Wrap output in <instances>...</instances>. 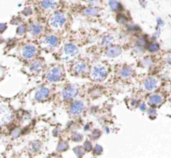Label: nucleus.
<instances>
[{
    "label": "nucleus",
    "instance_id": "46",
    "mask_svg": "<svg viewBox=\"0 0 171 158\" xmlns=\"http://www.w3.org/2000/svg\"><path fill=\"white\" fill-rule=\"evenodd\" d=\"M84 130H85V131L89 130V125H85V127H84Z\"/></svg>",
    "mask_w": 171,
    "mask_h": 158
},
{
    "label": "nucleus",
    "instance_id": "43",
    "mask_svg": "<svg viewBox=\"0 0 171 158\" xmlns=\"http://www.w3.org/2000/svg\"><path fill=\"white\" fill-rule=\"evenodd\" d=\"M20 21H21V19L19 18V17H14L13 19L11 20V24H20Z\"/></svg>",
    "mask_w": 171,
    "mask_h": 158
},
{
    "label": "nucleus",
    "instance_id": "25",
    "mask_svg": "<svg viewBox=\"0 0 171 158\" xmlns=\"http://www.w3.org/2000/svg\"><path fill=\"white\" fill-rule=\"evenodd\" d=\"M140 63H141V65H142L143 67H145L147 69H150L153 65H154V60H153L152 57L147 56V57H144V58L141 59Z\"/></svg>",
    "mask_w": 171,
    "mask_h": 158
},
{
    "label": "nucleus",
    "instance_id": "8",
    "mask_svg": "<svg viewBox=\"0 0 171 158\" xmlns=\"http://www.w3.org/2000/svg\"><path fill=\"white\" fill-rule=\"evenodd\" d=\"M60 43V39L56 34H48L45 35L42 39V45L46 49H55L59 46Z\"/></svg>",
    "mask_w": 171,
    "mask_h": 158
},
{
    "label": "nucleus",
    "instance_id": "1",
    "mask_svg": "<svg viewBox=\"0 0 171 158\" xmlns=\"http://www.w3.org/2000/svg\"><path fill=\"white\" fill-rule=\"evenodd\" d=\"M109 73V68L106 64L103 63H98L95 64L91 70L89 71L90 74V78L95 82H101V81L105 80L106 77L108 76Z\"/></svg>",
    "mask_w": 171,
    "mask_h": 158
},
{
    "label": "nucleus",
    "instance_id": "35",
    "mask_svg": "<svg viewBox=\"0 0 171 158\" xmlns=\"http://www.w3.org/2000/svg\"><path fill=\"white\" fill-rule=\"evenodd\" d=\"M146 112H147L148 116H149L151 119H154L155 116H156V113H157V112H156V108H155V107H150V108H148Z\"/></svg>",
    "mask_w": 171,
    "mask_h": 158
},
{
    "label": "nucleus",
    "instance_id": "11",
    "mask_svg": "<svg viewBox=\"0 0 171 158\" xmlns=\"http://www.w3.org/2000/svg\"><path fill=\"white\" fill-rule=\"evenodd\" d=\"M62 53L65 59H73L79 54V48L74 43H66L62 49Z\"/></svg>",
    "mask_w": 171,
    "mask_h": 158
},
{
    "label": "nucleus",
    "instance_id": "40",
    "mask_svg": "<svg viewBox=\"0 0 171 158\" xmlns=\"http://www.w3.org/2000/svg\"><path fill=\"white\" fill-rule=\"evenodd\" d=\"M52 134H53V136H55V137L60 136V135H61V129H60V128H58V127L54 128L53 131H52Z\"/></svg>",
    "mask_w": 171,
    "mask_h": 158
},
{
    "label": "nucleus",
    "instance_id": "27",
    "mask_svg": "<svg viewBox=\"0 0 171 158\" xmlns=\"http://www.w3.org/2000/svg\"><path fill=\"white\" fill-rule=\"evenodd\" d=\"M69 148V144L67 141H65V140H60V141L58 142V144H57V147H56V151L61 153V152H65L67 151Z\"/></svg>",
    "mask_w": 171,
    "mask_h": 158
},
{
    "label": "nucleus",
    "instance_id": "12",
    "mask_svg": "<svg viewBox=\"0 0 171 158\" xmlns=\"http://www.w3.org/2000/svg\"><path fill=\"white\" fill-rule=\"evenodd\" d=\"M85 110V103L82 100H73L69 106L68 112L71 116H78Z\"/></svg>",
    "mask_w": 171,
    "mask_h": 158
},
{
    "label": "nucleus",
    "instance_id": "29",
    "mask_svg": "<svg viewBox=\"0 0 171 158\" xmlns=\"http://www.w3.org/2000/svg\"><path fill=\"white\" fill-rule=\"evenodd\" d=\"M41 142L38 141V140H35V141H32L30 144H29V149H30L31 152L37 153L41 150Z\"/></svg>",
    "mask_w": 171,
    "mask_h": 158
},
{
    "label": "nucleus",
    "instance_id": "31",
    "mask_svg": "<svg viewBox=\"0 0 171 158\" xmlns=\"http://www.w3.org/2000/svg\"><path fill=\"white\" fill-rule=\"evenodd\" d=\"M70 138L73 142L78 143V142H81L83 140V135L79 132H74V133H72V135H71Z\"/></svg>",
    "mask_w": 171,
    "mask_h": 158
},
{
    "label": "nucleus",
    "instance_id": "3",
    "mask_svg": "<svg viewBox=\"0 0 171 158\" xmlns=\"http://www.w3.org/2000/svg\"><path fill=\"white\" fill-rule=\"evenodd\" d=\"M45 78L50 83H57L64 78V70L61 66H54L49 68L45 73Z\"/></svg>",
    "mask_w": 171,
    "mask_h": 158
},
{
    "label": "nucleus",
    "instance_id": "7",
    "mask_svg": "<svg viewBox=\"0 0 171 158\" xmlns=\"http://www.w3.org/2000/svg\"><path fill=\"white\" fill-rule=\"evenodd\" d=\"M37 52H38V48L33 43L25 44L21 48V56L25 60H32V59H34L37 55Z\"/></svg>",
    "mask_w": 171,
    "mask_h": 158
},
{
    "label": "nucleus",
    "instance_id": "45",
    "mask_svg": "<svg viewBox=\"0 0 171 158\" xmlns=\"http://www.w3.org/2000/svg\"><path fill=\"white\" fill-rule=\"evenodd\" d=\"M165 61L168 64H169V65H171V55H167V56H166V57H165Z\"/></svg>",
    "mask_w": 171,
    "mask_h": 158
},
{
    "label": "nucleus",
    "instance_id": "15",
    "mask_svg": "<svg viewBox=\"0 0 171 158\" xmlns=\"http://www.w3.org/2000/svg\"><path fill=\"white\" fill-rule=\"evenodd\" d=\"M122 53V48L119 45H111L105 49V55L108 58H115L121 55Z\"/></svg>",
    "mask_w": 171,
    "mask_h": 158
},
{
    "label": "nucleus",
    "instance_id": "4",
    "mask_svg": "<svg viewBox=\"0 0 171 158\" xmlns=\"http://www.w3.org/2000/svg\"><path fill=\"white\" fill-rule=\"evenodd\" d=\"M79 94V88L74 84H68L64 86L61 90V98L64 101H73Z\"/></svg>",
    "mask_w": 171,
    "mask_h": 158
},
{
    "label": "nucleus",
    "instance_id": "22",
    "mask_svg": "<svg viewBox=\"0 0 171 158\" xmlns=\"http://www.w3.org/2000/svg\"><path fill=\"white\" fill-rule=\"evenodd\" d=\"M113 42H114V36L111 35V34H104L101 37V45L103 47L107 48L109 46L113 45Z\"/></svg>",
    "mask_w": 171,
    "mask_h": 158
},
{
    "label": "nucleus",
    "instance_id": "38",
    "mask_svg": "<svg viewBox=\"0 0 171 158\" xmlns=\"http://www.w3.org/2000/svg\"><path fill=\"white\" fill-rule=\"evenodd\" d=\"M88 6H96L98 7L99 4L101 3V0H86Z\"/></svg>",
    "mask_w": 171,
    "mask_h": 158
},
{
    "label": "nucleus",
    "instance_id": "42",
    "mask_svg": "<svg viewBox=\"0 0 171 158\" xmlns=\"http://www.w3.org/2000/svg\"><path fill=\"white\" fill-rule=\"evenodd\" d=\"M156 23H157V27H163L164 26V21L162 20L161 18H157L156 19Z\"/></svg>",
    "mask_w": 171,
    "mask_h": 158
},
{
    "label": "nucleus",
    "instance_id": "10",
    "mask_svg": "<svg viewBox=\"0 0 171 158\" xmlns=\"http://www.w3.org/2000/svg\"><path fill=\"white\" fill-rule=\"evenodd\" d=\"M51 94L50 88L47 86H40L35 90L34 92V100L36 102H44L49 98V96Z\"/></svg>",
    "mask_w": 171,
    "mask_h": 158
},
{
    "label": "nucleus",
    "instance_id": "34",
    "mask_svg": "<svg viewBox=\"0 0 171 158\" xmlns=\"http://www.w3.org/2000/svg\"><path fill=\"white\" fill-rule=\"evenodd\" d=\"M101 134H102V132L99 129H93L92 131H91L90 137H91V139H93V140H97L98 138L101 136Z\"/></svg>",
    "mask_w": 171,
    "mask_h": 158
},
{
    "label": "nucleus",
    "instance_id": "37",
    "mask_svg": "<svg viewBox=\"0 0 171 158\" xmlns=\"http://www.w3.org/2000/svg\"><path fill=\"white\" fill-rule=\"evenodd\" d=\"M33 13V11H32V8L31 7H25V8L23 9V11H22V14H23V16H31V14Z\"/></svg>",
    "mask_w": 171,
    "mask_h": 158
},
{
    "label": "nucleus",
    "instance_id": "5",
    "mask_svg": "<svg viewBox=\"0 0 171 158\" xmlns=\"http://www.w3.org/2000/svg\"><path fill=\"white\" fill-rule=\"evenodd\" d=\"M89 65L84 60H76L71 66V72L73 75L83 76L89 72Z\"/></svg>",
    "mask_w": 171,
    "mask_h": 158
},
{
    "label": "nucleus",
    "instance_id": "13",
    "mask_svg": "<svg viewBox=\"0 0 171 158\" xmlns=\"http://www.w3.org/2000/svg\"><path fill=\"white\" fill-rule=\"evenodd\" d=\"M148 104H149L151 107H158V106L162 105V103L164 102V96L161 95L160 93H152L151 95H149L148 97Z\"/></svg>",
    "mask_w": 171,
    "mask_h": 158
},
{
    "label": "nucleus",
    "instance_id": "41",
    "mask_svg": "<svg viewBox=\"0 0 171 158\" xmlns=\"http://www.w3.org/2000/svg\"><path fill=\"white\" fill-rule=\"evenodd\" d=\"M7 29V24L6 23H0V34L4 33Z\"/></svg>",
    "mask_w": 171,
    "mask_h": 158
},
{
    "label": "nucleus",
    "instance_id": "26",
    "mask_svg": "<svg viewBox=\"0 0 171 158\" xmlns=\"http://www.w3.org/2000/svg\"><path fill=\"white\" fill-rule=\"evenodd\" d=\"M125 27H126V30L129 32V33L137 34V35H139L138 33H140V32H141V28H140V27L138 26V25H136V24L128 23Z\"/></svg>",
    "mask_w": 171,
    "mask_h": 158
},
{
    "label": "nucleus",
    "instance_id": "20",
    "mask_svg": "<svg viewBox=\"0 0 171 158\" xmlns=\"http://www.w3.org/2000/svg\"><path fill=\"white\" fill-rule=\"evenodd\" d=\"M108 5L111 10L116 12V13H120V12H123V10H124L119 0H108Z\"/></svg>",
    "mask_w": 171,
    "mask_h": 158
},
{
    "label": "nucleus",
    "instance_id": "17",
    "mask_svg": "<svg viewBox=\"0 0 171 158\" xmlns=\"http://www.w3.org/2000/svg\"><path fill=\"white\" fill-rule=\"evenodd\" d=\"M133 74H134V71H133V69L128 65L121 66L119 68V70H118V75H119V77L122 79H128V78L132 77Z\"/></svg>",
    "mask_w": 171,
    "mask_h": 158
},
{
    "label": "nucleus",
    "instance_id": "16",
    "mask_svg": "<svg viewBox=\"0 0 171 158\" xmlns=\"http://www.w3.org/2000/svg\"><path fill=\"white\" fill-rule=\"evenodd\" d=\"M44 68V62L42 59H35L32 60L31 63L29 64V70L32 73H40Z\"/></svg>",
    "mask_w": 171,
    "mask_h": 158
},
{
    "label": "nucleus",
    "instance_id": "14",
    "mask_svg": "<svg viewBox=\"0 0 171 158\" xmlns=\"http://www.w3.org/2000/svg\"><path fill=\"white\" fill-rule=\"evenodd\" d=\"M28 31L31 36L37 37V36H40L41 34L43 33L44 27L41 23H39V22H33V23H31L30 26L28 27Z\"/></svg>",
    "mask_w": 171,
    "mask_h": 158
},
{
    "label": "nucleus",
    "instance_id": "36",
    "mask_svg": "<svg viewBox=\"0 0 171 158\" xmlns=\"http://www.w3.org/2000/svg\"><path fill=\"white\" fill-rule=\"evenodd\" d=\"M92 151H93V153H94L95 155H100L101 153L103 152V148H102V146H101V145L96 144L95 146L93 147Z\"/></svg>",
    "mask_w": 171,
    "mask_h": 158
},
{
    "label": "nucleus",
    "instance_id": "24",
    "mask_svg": "<svg viewBox=\"0 0 171 158\" xmlns=\"http://www.w3.org/2000/svg\"><path fill=\"white\" fill-rule=\"evenodd\" d=\"M116 21H117V23L120 24V25L126 26L129 23V18H128L125 14H123V12H120V13L116 14Z\"/></svg>",
    "mask_w": 171,
    "mask_h": 158
},
{
    "label": "nucleus",
    "instance_id": "2",
    "mask_svg": "<svg viewBox=\"0 0 171 158\" xmlns=\"http://www.w3.org/2000/svg\"><path fill=\"white\" fill-rule=\"evenodd\" d=\"M66 22H67V17L65 14L61 11H55L49 18V26L52 29L59 30L65 26Z\"/></svg>",
    "mask_w": 171,
    "mask_h": 158
},
{
    "label": "nucleus",
    "instance_id": "48",
    "mask_svg": "<svg viewBox=\"0 0 171 158\" xmlns=\"http://www.w3.org/2000/svg\"><path fill=\"white\" fill-rule=\"evenodd\" d=\"M2 42H3V39H2L1 37H0V44H1Z\"/></svg>",
    "mask_w": 171,
    "mask_h": 158
},
{
    "label": "nucleus",
    "instance_id": "6",
    "mask_svg": "<svg viewBox=\"0 0 171 158\" xmlns=\"http://www.w3.org/2000/svg\"><path fill=\"white\" fill-rule=\"evenodd\" d=\"M13 111L9 106L5 104H0V126L7 124L13 119Z\"/></svg>",
    "mask_w": 171,
    "mask_h": 158
},
{
    "label": "nucleus",
    "instance_id": "49",
    "mask_svg": "<svg viewBox=\"0 0 171 158\" xmlns=\"http://www.w3.org/2000/svg\"><path fill=\"white\" fill-rule=\"evenodd\" d=\"M0 135H1V131H0Z\"/></svg>",
    "mask_w": 171,
    "mask_h": 158
},
{
    "label": "nucleus",
    "instance_id": "39",
    "mask_svg": "<svg viewBox=\"0 0 171 158\" xmlns=\"http://www.w3.org/2000/svg\"><path fill=\"white\" fill-rule=\"evenodd\" d=\"M138 109L140 111H142V112H144V111H147V103L146 102H139V104H138Z\"/></svg>",
    "mask_w": 171,
    "mask_h": 158
},
{
    "label": "nucleus",
    "instance_id": "9",
    "mask_svg": "<svg viewBox=\"0 0 171 158\" xmlns=\"http://www.w3.org/2000/svg\"><path fill=\"white\" fill-rule=\"evenodd\" d=\"M160 85V81L159 79L155 76H148L146 77L144 80H143L142 83V87L143 89L147 92H153L159 87Z\"/></svg>",
    "mask_w": 171,
    "mask_h": 158
},
{
    "label": "nucleus",
    "instance_id": "44",
    "mask_svg": "<svg viewBox=\"0 0 171 158\" xmlns=\"http://www.w3.org/2000/svg\"><path fill=\"white\" fill-rule=\"evenodd\" d=\"M131 106H132V108H135V107H138V104H139V100L137 99H132L131 100Z\"/></svg>",
    "mask_w": 171,
    "mask_h": 158
},
{
    "label": "nucleus",
    "instance_id": "19",
    "mask_svg": "<svg viewBox=\"0 0 171 158\" xmlns=\"http://www.w3.org/2000/svg\"><path fill=\"white\" fill-rule=\"evenodd\" d=\"M40 3V7L43 10H52V9H55L57 5H58V2L57 0H40L39 1Z\"/></svg>",
    "mask_w": 171,
    "mask_h": 158
},
{
    "label": "nucleus",
    "instance_id": "21",
    "mask_svg": "<svg viewBox=\"0 0 171 158\" xmlns=\"http://www.w3.org/2000/svg\"><path fill=\"white\" fill-rule=\"evenodd\" d=\"M145 50H147L149 53H157L160 50V45L158 44V42H156V40L148 41Z\"/></svg>",
    "mask_w": 171,
    "mask_h": 158
},
{
    "label": "nucleus",
    "instance_id": "33",
    "mask_svg": "<svg viewBox=\"0 0 171 158\" xmlns=\"http://www.w3.org/2000/svg\"><path fill=\"white\" fill-rule=\"evenodd\" d=\"M83 149H84V151L85 152H90V151H92V149H93V146H92V142L91 141H89V140H86L85 142L83 143Z\"/></svg>",
    "mask_w": 171,
    "mask_h": 158
},
{
    "label": "nucleus",
    "instance_id": "18",
    "mask_svg": "<svg viewBox=\"0 0 171 158\" xmlns=\"http://www.w3.org/2000/svg\"><path fill=\"white\" fill-rule=\"evenodd\" d=\"M82 14L88 17H96L100 14V8L96 6H87L82 9Z\"/></svg>",
    "mask_w": 171,
    "mask_h": 158
},
{
    "label": "nucleus",
    "instance_id": "47",
    "mask_svg": "<svg viewBox=\"0 0 171 158\" xmlns=\"http://www.w3.org/2000/svg\"><path fill=\"white\" fill-rule=\"evenodd\" d=\"M105 131L107 132V133H109V131H110V130H109V128H108V127H106V128H105Z\"/></svg>",
    "mask_w": 171,
    "mask_h": 158
},
{
    "label": "nucleus",
    "instance_id": "30",
    "mask_svg": "<svg viewBox=\"0 0 171 158\" xmlns=\"http://www.w3.org/2000/svg\"><path fill=\"white\" fill-rule=\"evenodd\" d=\"M28 31V27L25 23H20L16 28V34L18 36H23Z\"/></svg>",
    "mask_w": 171,
    "mask_h": 158
},
{
    "label": "nucleus",
    "instance_id": "32",
    "mask_svg": "<svg viewBox=\"0 0 171 158\" xmlns=\"http://www.w3.org/2000/svg\"><path fill=\"white\" fill-rule=\"evenodd\" d=\"M73 152H74V154H75L78 158H82L83 155H84V153H85V151H84V149H83L82 146L74 147L73 148Z\"/></svg>",
    "mask_w": 171,
    "mask_h": 158
},
{
    "label": "nucleus",
    "instance_id": "23",
    "mask_svg": "<svg viewBox=\"0 0 171 158\" xmlns=\"http://www.w3.org/2000/svg\"><path fill=\"white\" fill-rule=\"evenodd\" d=\"M148 43V39L147 37L144 35H138L135 39V46H138V47L144 48L146 47Z\"/></svg>",
    "mask_w": 171,
    "mask_h": 158
},
{
    "label": "nucleus",
    "instance_id": "28",
    "mask_svg": "<svg viewBox=\"0 0 171 158\" xmlns=\"http://www.w3.org/2000/svg\"><path fill=\"white\" fill-rule=\"evenodd\" d=\"M21 135H24L23 129H22L21 127H14L10 131V136L12 139H17V138H19Z\"/></svg>",
    "mask_w": 171,
    "mask_h": 158
}]
</instances>
